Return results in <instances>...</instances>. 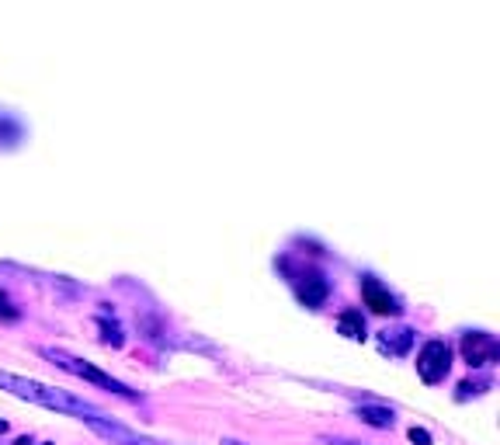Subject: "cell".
<instances>
[{
    "instance_id": "1",
    "label": "cell",
    "mask_w": 500,
    "mask_h": 445,
    "mask_svg": "<svg viewBox=\"0 0 500 445\" xmlns=\"http://www.w3.org/2000/svg\"><path fill=\"white\" fill-rule=\"evenodd\" d=\"M0 390H7L11 396H22L28 404H39V407H49V411H59V414H74V418H94V414H105L98 411L94 404L80 400L74 393L56 390V387H46L39 379H25V376H14V372H4L0 369Z\"/></svg>"
},
{
    "instance_id": "11",
    "label": "cell",
    "mask_w": 500,
    "mask_h": 445,
    "mask_svg": "<svg viewBox=\"0 0 500 445\" xmlns=\"http://www.w3.org/2000/svg\"><path fill=\"white\" fill-rule=\"evenodd\" d=\"M410 442L414 445H431V435L424 428H410Z\"/></svg>"
},
{
    "instance_id": "3",
    "label": "cell",
    "mask_w": 500,
    "mask_h": 445,
    "mask_svg": "<svg viewBox=\"0 0 500 445\" xmlns=\"http://www.w3.org/2000/svg\"><path fill=\"white\" fill-rule=\"evenodd\" d=\"M448 369H452V348H448L445 341H427L421 348V355H417V372H421L424 383H442L448 376Z\"/></svg>"
},
{
    "instance_id": "9",
    "label": "cell",
    "mask_w": 500,
    "mask_h": 445,
    "mask_svg": "<svg viewBox=\"0 0 500 445\" xmlns=\"http://www.w3.org/2000/svg\"><path fill=\"white\" fill-rule=\"evenodd\" d=\"M358 418L372 424V428H393V407H375V404H365V407H358Z\"/></svg>"
},
{
    "instance_id": "10",
    "label": "cell",
    "mask_w": 500,
    "mask_h": 445,
    "mask_svg": "<svg viewBox=\"0 0 500 445\" xmlns=\"http://www.w3.org/2000/svg\"><path fill=\"white\" fill-rule=\"evenodd\" d=\"M338 327H341L344 338H365V320H362V314L358 310H347V314H341V320H338Z\"/></svg>"
},
{
    "instance_id": "12",
    "label": "cell",
    "mask_w": 500,
    "mask_h": 445,
    "mask_svg": "<svg viewBox=\"0 0 500 445\" xmlns=\"http://www.w3.org/2000/svg\"><path fill=\"white\" fill-rule=\"evenodd\" d=\"M0 314H4V316H11V320L18 316V310H11V303H7V296H0Z\"/></svg>"
},
{
    "instance_id": "7",
    "label": "cell",
    "mask_w": 500,
    "mask_h": 445,
    "mask_svg": "<svg viewBox=\"0 0 500 445\" xmlns=\"http://www.w3.org/2000/svg\"><path fill=\"white\" fill-rule=\"evenodd\" d=\"M299 299H303L310 310H316V307L327 299V282H323L320 275H303V282H299Z\"/></svg>"
},
{
    "instance_id": "15",
    "label": "cell",
    "mask_w": 500,
    "mask_h": 445,
    "mask_svg": "<svg viewBox=\"0 0 500 445\" xmlns=\"http://www.w3.org/2000/svg\"><path fill=\"white\" fill-rule=\"evenodd\" d=\"M0 432H4V421H0Z\"/></svg>"
},
{
    "instance_id": "4",
    "label": "cell",
    "mask_w": 500,
    "mask_h": 445,
    "mask_svg": "<svg viewBox=\"0 0 500 445\" xmlns=\"http://www.w3.org/2000/svg\"><path fill=\"white\" fill-rule=\"evenodd\" d=\"M87 428H94L101 439H108L111 445H163L157 439H146V435H139V432H132L126 424H118V421H111L108 414H94V418H83Z\"/></svg>"
},
{
    "instance_id": "2",
    "label": "cell",
    "mask_w": 500,
    "mask_h": 445,
    "mask_svg": "<svg viewBox=\"0 0 500 445\" xmlns=\"http://www.w3.org/2000/svg\"><path fill=\"white\" fill-rule=\"evenodd\" d=\"M53 366H59L63 372H70V376H80V379H87V383H94V387H101V390L115 393V396H126V400H136L139 393L129 390L126 383H118L115 376H108V372H101L98 366H91V362H83V359H77V355H70V352H63V348H39Z\"/></svg>"
},
{
    "instance_id": "14",
    "label": "cell",
    "mask_w": 500,
    "mask_h": 445,
    "mask_svg": "<svg viewBox=\"0 0 500 445\" xmlns=\"http://www.w3.org/2000/svg\"><path fill=\"white\" fill-rule=\"evenodd\" d=\"M223 445H243V442H237V439H226Z\"/></svg>"
},
{
    "instance_id": "8",
    "label": "cell",
    "mask_w": 500,
    "mask_h": 445,
    "mask_svg": "<svg viewBox=\"0 0 500 445\" xmlns=\"http://www.w3.org/2000/svg\"><path fill=\"white\" fill-rule=\"evenodd\" d=\"M410 341H414V331L410 327H399V331H382V352H390V355H403L407 348H410Z\"/></svg>"
},
{
    "instance_id": "5",
    "label": "cell",
    "mask_w": 500,
    "mask_h": 445,
    "mask_svg": "<svg viewBox=\"0 0 500 445\" xmlns=\"http://www.w3.org/2000/svg\"><path fill=\"white\" fill-rule=\"evenodd\" d=\"M462 355H466V362L469 366H490V362H497L500 348L494 334H487V331H469L466 338H462Z\"/></svg>"
},
{
    "instance_id": "6",
    "label": "cell",
    "mask_w": 500,
    "mask_h": 445,
    "mask_svg": "<svg viewBox=\"0 0 500 445\" xmlns=\"http://www.w3.org/2000/svg\"><path fill=\"white\" fill-rule=\"evenodd\" d=\"M362 299H365V307H369L372 314H396L399 310L393 292L382 286L379 279H372V275L362 279Z\"/></svg>"
},
{
    "instance_id": "13",
    "label": "cell",
    "mask_w": 500,
    "mask_h": 445,
    "mask_svg": "<svg viewBox=\"0 0 500 445\" xmlns=\"http://www.w3.org/2000/svg\"><path fill=\"white\" fill-rule=\"evenodd\" d=\"M323 442H330V445H355V442H347V439H323Z\"/></svg>"
}]
</instances>
